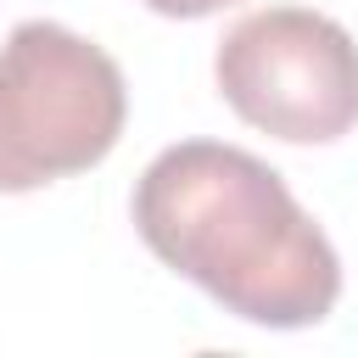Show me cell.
I'll return each mask as SVG.
<instances>
[{
	"label": "cell",
	"instance_id": "7a4b0ae2",
	"mask_svg": "<svg viewBox=\"0 0 358 358\" xmlns=\"http://www.w3.org/2000/svg\"><path fill=\"white\" fill-rule=\"evenodd\" d=\"M129 117L123 67L62 22H17L0 45V190L95 168Z\"/></svg>",
	"mask_w": 358,
	"mask_h": 358
},
{
	"label": "cell",
	"instance_id": "3957f363",
	"mask_svg": "<svg viewBox=\"0 0 358 358\" xmlns=\"http://www.w3.org/2000/svg\"><path fill=\"white\" fill-rule=\"evenodd\" d=\"M229 112L291 145H330L358 123V45L308 6L246 11L213 56Z\"/></svg>",
	"mask_w": 358,
	"mask_h": 358
},
{
	"label": "cell",
	"instance_id": "277c9868",
	"mask_svg": "<svg viewBox=\"0 0 358 358\" xmlns=\"http://www.w3.org/2000/svg\"><path fill=\"white\" fill-rule=\"evenodd\" d=\"M145 6H151L157 17H185V22H190V17H213V11H224L229 0H145Z\"/></svg>",
	"mask_w": 358,
	"mask_h": 358
},
{
	"label": "cell",
	"instance_id": "6da1fadb",
	"mask_svg": "<svg viewBox=\"0 0 358 358\" xmlns=\"http://www.w3.org/2000/svg\"><path fill=\"white\" fill-rule=\"evenodd\" d=\"M140 241L218 308L263 330H308L341 296V257L291 185L224 140H179L134 179Z\"/></svg>",
	"mask_w": 358,
	"mask_h": 358
}]
</instances>
